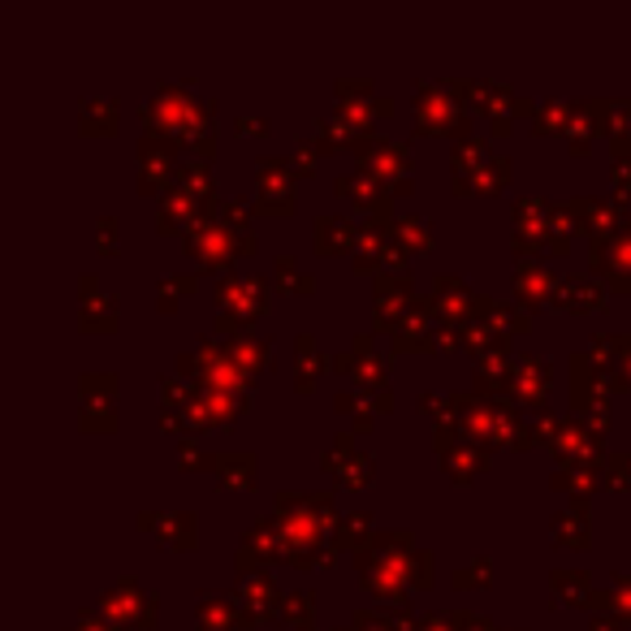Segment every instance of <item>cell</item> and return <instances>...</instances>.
I'll list each match as a JSON object with an SVG mask.
<instances>
[{
  "instance_id": "cell-1",
  "label": "cell",
  "mask_w": 631,
  "mask_h": 631,
  "mask_svg": "<svg viewBox=\"0 0 631 631\" xmlns=\"http://www.w3.org/2000/svg\"><path fill=\"white\" fill-rule=\"evenodd\" d=\"M360 576L372 597L398 610L411 588H432V558L411 545L407 532H381L360 554Z\"/></svg>"
},
{
  "instance_id": "cell-2",
  "label": "cell",
  "mask_w": 631,
  "mask_h": 631,
  "mask_svg": "<svg viewBox=\"0 0 631 631\" xmlns=\"http://www.w3.org/2000/svg\"><path fill=\"white\" fill-rule=\"evenodd\" d=\"M571 407L592 432L610 428V376L592 355H571Z\"/></svg>"
},
{
  "instance_id": "cell-3",
  "label": "cell",
  "mask_w": 631,
  "mask_h": 631,
  "mask_svg": "<svg viewBox=\"0 0 631 631\" xmlns=\"http://www.w3.org/2000/svg\"><path fill=\"white\" fill-rule=\"evenodd\" d=\"M416 130L424 135H472L468 130V113H463V100L450 83H420L416 87Z\"/></svg>"
},
{
  "instance_id": "cell-4",
  "label": "cell",
  "mask_w": 631,
  "mask_h": 631,
  "mask_svg": "<svg viewBox=\"0 0 631 631\" xmlns=\"http://www.w3.org/2000/svg\"><path fill=\"white\" fill-rule=\"evenodd\" d=\"M216 303L225 308L216 316L221 333H229V329L247 333V320H260L264 308H268V281L264 277H225L216 286Z\"/></svg>"
},
{
  "instance_id": "cell-5",
  "label": "cell",
  "mask_w": 631,
  "mask_h": 631,
  "mask_svg": "<svg viewBox=\"0 0 631 631\" xmlns=\"http://www.w3.org/2000/svg\"><path fill=\"white\" fill-rule=\"evenodd\" d=\"M355 152H360V169L372 173L381 186H389L394 195H407V191H411V152H407V143L364 139Z\"/></svg>"
},
{
  "instance_id": "cell-6",
  "label": "cell",
  "mask_w": 631,
  "mask_h": 631,
  "mask_svg": "<svg viewBox=\"0 0 631 631\" xmlns=\"http://www.w3.org/2000/svg\"><path fill=\"white\" fill-rule=\"evenodd\" d=\"M100 614H105L113 628H157V597L152 592H143L135 579H117L113 588H108L105 597H100Z\"/></svg>"
},
{
  "instance_id": "cell-7",
  "label": "cell",
  "mask_w": 631,
  "mask_h": 631,
  "mask_svg": "<svg viewBox=\"0 0 631 631\" xmlns=\"http://www.w3.org/2000/svg\"><path fill=\"white\" fill-rule=\"evenodd\" d=\"M186 252L200 264H208V268H225L234 256H252V252H256V234H252V238H238V234L225 229L221 221H208V216H204V221L186 234Z\"/></svg>"
},
{
  "instance_id": "cell-8",
  "label": "cell",
  "mask_w": 631,
  "mask_h": 631,
  "mask_svg": "<svg viewBox=\"0 0 631 631\" xmlns=\"http://www.w3.org/2000/svg\"><path fill=\"white\" fill-rule=\"evenodd\" d=\"M398 221V216H394ZM394 221H368L364 234H360V247H355V268L360 272H403L407 268V252L403 243L394 238Z\"/></svg>"
},
{
  "instance_id": "cell-9",
  "label": "cell",
  "mask_w": 631,
  "mask_h": 631,
  "mask_svg": "<svg viewBox=\"0 0 631 631\" xmlns=\"http://www.w3.org/2000/svg\"><path fill=\"white\" fill-rule=\"evenodd\" d=\"M576 234H588V243H606L614 238L623 225H628V212H623V200H606V195H576L563 204Z\"/></svg>"
},
{
  "instance_id": "cell-10",
  "label": "cell",
  "mask_w": 631,
  "mask_h": 631,
  "mask_svg": "<svg viewBox=\"0 0 631 631\" xmlns=\"http://www.w3.org/2000/svg\"><path fill=\"white\" fill-rule=\"evenodd\" d=\"M260 169V195H256V212H268V216H290L295 212V160L290 157H260L256 160Z\"/></svg>"
},
{
  "instance_id": "cell-11",
  "label": "cell",
  "mask_w": 631,
  "mask_h": 631,
  "mask_svg": "<svg viewBox=\"0 0 631 631\" xmlns=\"http://www.w3.org/2000/svg\"><path fill=\"white\" fill-rule=\"evenodd\" d=\"M549 454L558 459V468H571V463H597V450H601V432H592L579 416L554 424V432L545 437Z\"/></svg>"
},
{
  "instance_id": "cell-12",
  "label": "cell",
  "mask_w": 631,
  "mask_h": 631,
  "mask_svg": "<svg viewBox=\"0 0 631 631\" xmlns=\"http://www.w3.org/2000/svg\"><path fill=\"white\" fill-rule=\"evenodd\" d=\"M78 389H83V420L78 428L83 432H113L117 428V407H113V398H117V376L113 372H87L83 381H78Z\"/></svg>"
},
{
  "instance_id": "cell-13",
  "label": "cell",
  "mask_w": 631,
  "mask_h": 631,
  "mask_svg": "<svg viewBox=\"0 0 631 631\" xmlns=\"http://www.w3.org/2000/svg\"><path fill=\"white\" fill-rule=\"evenodd\" d=\"M424 299H428L432 316H441V320H450V329H459V324L475 320V299H480V295H472V290L463 286V277L437 272V277H432V290H428Z\"/></svg>"
},
{
  "instance_id": "cell-14",
  "label": "cell",
  "mask_w": 631,
  "mask_h": 631,
  "mask_svg": "<svg viewBox=\"0 0 631 631\" xmlns=\"http://www.w3.org/2000/svg\"><path fill=\"white\" fill-rule=\"evenodd\" d=\"M333 368L346 372L351 381H360V389H368V394H389L385 360H381V351L372 346V333H360V338H355V346H351L346 355H338V360H333Z\"/></svg>"
},
{
  "instance_id": "cell-15",
  "label": "cell",
  "mask_w": 631,
  "mask_h": 631,
  "mask_svg": "<svg viewBox=\"0 0 631 631\" xmlns=\"http://www.w3.org/2000/svg\"><path fill=\"white\" fill-rule=\"evenodd\" d=\"M324 472L338 475V484H346V489H364V484H372L376 463H372L364 450H355V437H351V432H338V437H333V450L324 454Z\"/></svg>"
},
{
  "instance_id": "cell-16",
  "label": "cell",
  "mask_w": 631,
  "mask_h": 631,
  "mask_svg": "<svg viewBox=\"0 0 631 631\" xmlns=\"http://www.w3.org/2000/svg\"><path fill=\"white\" fill-rule=\"evenodd\" d=\"M588 260H592V272L610 277L614 290L631 295V221L614 234V238L592 243V256H588Z\"/></svg>"
},
{
  "instance_id": "cell-17",
  "label": "cell",
  "mask_w": 631,
  "mask_h": 631,
  "mask_svg": "<svg viewBox=\"0 0 631 631\" xmlns=\"http://www.w3.org/2000/svg\"><path fill=\"white\" fill-rule=\"evenodd\" d=\"M338 195H342V200H351L355 208L368 212V221H394V216H389L394 191H389V186H381V182H376L372 173H364V169L342 173V178H338Z\"/></svg>"
},
{
  "instance_id": "cell-18",
  "label": "cell",
  "mask_w": 631,
  "mask_h": 631,
  "mask_svg": "<svg viewBox=\"0 0 631 631\" xmlns=\"http://www.w3.org/2000/svg\"><path fill=\"white\" fill-rule=\"evenodd\" d=\"M83 333H113L121 324L117 316V295L100 290V281L92 272H83V316H78Z\"/></svg>"
},
{
  "instance_id": "cell-19",
  "label": "cell",
  "mask_w": 631,
  "mask_h": 631,
  "mask_svg": "<svg viewBox=\"0 0 631 631\" xmlns=\"http://www.w3.org/2000/svg\"><path fill=\"white\" fill-rule=\"evenodd\" d=\"M549 381H554V368H549L545 360L520 355V360H515V372H511V398L541 411V403H545V394H549Z\"/></svg>"
},
{
  "instance_id": "cell-20",
  "label": "cell",
  "mask_w": 631,
  "mask_h": 631,
  "mask_svg": "<svg viewBox=\"0 0 631 631\" xmlns=\"http://www.w3.org/2000/svg\"><path fill=\"white\" fill-rule=\"evenodd\" d=\"M563 312L584 316V312H601L606 308V286L592 277V272H567L558 281V299H554Z\"/></svg>"
},
{
  "instance_id": "cell-21",
  "label": "cell",
  "mask_w": 631,
  "mask_h": 631,
  "mask_svg": "<svg viewBox=\"0 0 631 631\" xmlns=\"http://www.w3.org/2000/svg\"><path fill=\"white\" fill-rule=\"evenodd\" d=\"M272 558H286V536L277 520H260L238 545V571H252L256 563H272Z\"/></svg>"
},
{
  "instance_id": "cell-22",
  "label": "cell",
  "mask_w": 631,
  "mask_h": 631,
  "mask_svg": "<svg viewBox=\"0 0 631 631\" xmlns=\"http://www.w3.org/2000/svg\"><path fill=\"white\" fill-rule=\"evenodd\" d=\"M238 606H243V619H247V628L272 623V619L281 614V597H277V584H272L268 576L243 579V588H238Z\"/></svg>"
},
{
  "instance_id": "cell-23",
  "label": "cell",
  "mask_w": 631,
  "mask_h": 631,
  "mask_svg": "<svg viewBox=\"0 0 631 631\" xmlns=\"http://www.w3.org/2000/svg\"><path fill=\"white\" fill-rule=\"evenodd\" d=\"M558 281H563V277H554L545 264L520 260V268H515V299H520L524 308H545V303L558 299Z\"/></svg>"
},
{
  "instance_id": "cell-24",
  "label": "cell",
  "mask_w": 631,
  "mask_h": 631,
  "mask_svg": "<svg viewBox=\"0 0 631 631\" xmlns=\"http://www.w3.org/2000/svg\"><path fill=\"white\" fill-rule=\"evenodd\" d=\"M204 200H195V195H186V191H178V186H169L164 195H160V212H157V229L160 234H169V229H195L200 221H204V208H200Z\"/></svg>"
},
{
  "instance_id": "cell-25",
  "label": "cell",
  "mask_w": 631,
  "mask_h": 631,
  "mask_svg": "<svg viewBox=\"0 0 631 631\" xmlns=\"http://www.w3.org/2000/svg\"><path fill=\"white\" fill-rule=\"evenodd\" d=\"M549 597L563 601V606H606V592H592V576L579 571V567H563L549 576Z\"/></svg>"
},
{
  "instance_id": "cell-26",
  "label": "cell",
  "mask_w": 631,
  "mask_h": 631,
  "mask_svg": "<svg viewBox=\"0 0 631 631\" xmlns=\"http://www.w3.org/2000/svg\"><path fill=\"white\" fill-rule=\"evenodd\" d=\"M360 234L364 229L355 221H346V216H316V252L320 256H342V252L355 256Z\"/></svg>"
},
{
  "instance_id": "cell-27",
  "label": "cell",
  "mask_w": 631,
  "mask_h": 631,
  "mask_svg": "<svg viewBox=\"0 0 631 631\" xmlns=\"http://www.w3.org/2000/svg\"><path fill=\"white\" fill-rule=\"evenodd\" d=\"M549 532H554L567 549H588V545H592V511H588V502H584V498H571V506L554 515Z\"/></svg>"
},
{
  "instance_id": "cell-28",
  "label": "cell",
  "mask_w": 631,
  "mask_h": 631,
  "mask_svg": "<svg viewBox=\"0 0 631 631\" xmlns=\"http://www.w3.org/2000/svg\"><path fill=\"white\" fill-rule=\"evenodd\" d=\"M225 355H229V364L243 372L247 381H256L264 372V364H268V338H260V333H234L229 342H225Z\"/></svg>"
},
{
  "instance_id": "cell-29",
  "label": "cell",
  "mask_w": 631,
  "mask_h": 631,
  "mask_svg": "<svg viewBox=\"0 0 631 631\" xmlns=\"http://www.w3.org/2000/svg\"><path fill=\"white\" fill-rule=\"evenodd\" d=\"M475 316L506 342V338H520L532 329V316H524L515 303H502V299H475Z\"/></svg>"
},
{
  "instance_id": "cell-30",
  "label": "cell",
  "mask_w": 631,
  "mask_h": 631,
  "mask_svg": "<svg viewBox=\"0 0 631 631\" xmlns=\"http://www.w3.org/2000/svg\"><path fill=\"white\" fill-rule=\"evenodd\" d=\"M601 130H606V113H601V100H576V117H571V126H567L571 152H576V157H584Z\"/></svg>"
},
{
  "instance_id": "cell-31",
  "label": "cell",
  "mask_w": 631,
  "mask_h": 631,
  "mask_svg": "<svg viewBox=\"0 0 631 631\" xmlns=\"http://www.w3.org/2000/svg\"><path fill=\"white\" fill-rule=\"evenodd\" d=\"M324 368H329V360H324L320 342H316L312 333H299V338H295V381H299V389H303V394L316 389V381H320Z\"/></svg>"
},
{
  "instance_id": "cell-32",
  "label": "cell",
  "mask_w": 631,
  "mask_h": 631,
  "mask_svg": "<svg viewBox=\"0 0 631 631\" xmlns=\"http://www.w3.org/2000/svg\"><path fill=\"white\" fill-rule=\"evenodd\" d=\"M372 541H376V527H372L368 511L338 515V524H333V545H338V549H355V554H364Z\"/></svg>"
},
{
  "instance_id": "cell-33",
  "label": "cell",
  "mask_w": 631,
  "mask_h": 631,
  "mask_svg": "<svg viewBox=\"0 0 631 631\" xmlns=\"http://www.w3.org/2000/svg\"><path fill=\"white\" fill-rule=\"evenodd\" d=\"M173 186L178 191H186V195H195V200H204L212 204V195H216V186H212V164L208 160H178V169H173Z\"/></svg>"
},
{
  "instance_id": "cell-34",
  "label": "cell",
  "mask_w": 631,
  "mask_h": 631,
  "mask_svg": "<svg viewBox=\"0 0 631 631\" xmlns=\"http://www.w3.org/2000/svg\"><path fill=\"white\" fill-rule=\"evenodd\" d=\"M256 454H216L212 463V475L221 489H252L256 484Z\"/></svg>"
},
{
  "instance_id": "cell-35",
  "label": "cell",
  "mask_w": 631,
  "mask_h": 631,
  "mask_svg": "<svg viewBox=\"0 0 631 631\" xmlns=\"http://www.w3.org/2000/svg\"><path fill=\"white\" fill-rule=\"evenodd\" d=\"M502 186H511V157H489V164H484L475 178L454 182L459 195H472V191H480V195H498Z\"/></svg>"
},
{
  "instance_id": "cell-36",
  "label": "cell",
  "mask_w": 631,
  "mask_h": 631,
  "mask_svg": "<svg viewBox=\"0 0 631 631\" xmlns=\"http://www.w3.org/2000/svg\"><path fill=\"white\" fill-rule=\"evenodd\" d=\"M157 536L173 549H195L200 524H195L191 511H169V515H157Z\"/></svg>"
},
{
  "instance_id": "cell-37",
  "label": "cell",
  "mask_w": 631,
  "mask_h": 631,
  "mask_svg": "<svg viewBox=\"0 0 631 631\" xmlns=\"http://www.w3.org/2000/svg\"><path fill=\"white\" fill-rule=\"evenodd\" d=\"M489 143L484 139H475V135H463L459 143H454V152H450V164H454V182H468L475 178L484 164H489Z\"/></svg>"
},
{
  "instance_id": "cell-38",
  "label": "cell",
  "mask_w": 631,
  "mask_h": 631,
  "mask_svg": "<svg viewBox=\"0 0 631 631\" xmlns=\"http://www.w3.org/2000/svg\"><path fill=\"white\" fill-rule=\"evenodd\" d=\"M364 139H368V135H360L355 126H346L338 113H329V117L316 121V143H320V152H342V148H351V143L360 148Z\"/></svg>"
},
{
  "instance_id": "cell-39",
  "label": "cell",
  "mask_w": 631,
  "mask_h": 631,
  "mask_svg": "<svg viewBox=\"0 0 631 631\" xmlns=\"http://www.w3.org/2000/svg\"><path fill=\"white\" fill-rule=\"evenodd\" d=\"M78 121L87 135H117V121H121V105L105 96V100H83L78 105Z\"/></svg>"
},
{
  "instance_id": "cell-40",
  "label": "cell",
  "mask_w": 631,
  "mask_h": 631,
  "mask_svg": "<svg viewBox=\"0 0 631 631\" xmlns=\"http://www.w3.org/2000/svg\"><path fill=\"white\" fill-rule=\"evenodd\" d=\"M200 631H238L247 628V619H243V610H234V601H225V597H208V601H200Z\"/></svg>"
},
{
  "instance_id": "cell-41",
  "label": "cell",
  "mask_w": 631,
  "mask_h": 631,
  "mask_svg": "<svg viewBox=\"0 0 631 631\" xmlns=\"http://www.w3.org/2000/svg\"><path fill=\"white\" fill-rule=\"evenodd\" d=\"M549 484L588 502V493L601 484V472H597V463H571V468H558V472L549 475Z\"/></svg>"
},
{
  "instance_id": "cell-42",
  "label": "cell",
  "mask_w": 631,
  "mask_h": 631,
  "mask_svg": "<svg viewBox=\"0 0 631 631\" xmlns=\"http://www.w3.org/2000/svg\"><path fill=\"white\" fill-rule=\"evenodd\" d=\"M272 281H277V290H290V295H312L316 290V277H308L290 252H281L272 260Z\"/></svg>"
},
{
  "instance_id": "cell-43",
  "label": "cell",
  "mask_w": 631,
  "mask_h": 631,
  "mask_svg": "<svg viewBox=\"0 0 631 631\" xmlns=\"http://www.w3.org/2000/svg\"><path fill=\"white\" fill-rule=\"evenodd\" d=\"M571 117H576V100H545V105H536V113H532V126H536L541 135H549V130H563V135H567Z\"/></svg>"
},
{
  "instance_id": "cell-44",
  "label": "cell",
  "mask_w": 631,
  "mask_h": 631,
  "mask_svg": "<svg viewBox=\"0 0 631 631\" xmlns=\"http://www.w3.org/2000/svg\"><path fill=\"white\" fill-rule=\"evenodd\" d=\"M281 619L290 623L295 631H308L316 619V592L308 588H299V592H290V597H281Z\"/></svg>"
},
{
  "instance_id": "cell-45",
  "label": "cell",
  "mask_w": 631,
  "mask_h": 631,
  "mask_svg": "<svg viewBox=\"0 0 631 631\" xmlns=\"http://www.w3.org/2000/svg\"><path fill=\"white\" fill-rule=\"evenodd\" d=\"M394 238L403 243V252H428L432 247V229L424 216H398L394 221Z\"/></svg>"
},
{
  "instance_id": "cell-46",
  "label": "cell",
  "mask_w": 631,
  "mask_h": 631,
  "mask_svg": "<svg viewBox=\"0 0 631 631\" xmlns=\"http://www.w3.org/2000/svg\"><path fill=\"white\" fill-rule=\"evenodd\" d=\"M191 290H195V277H191V272H178V277H160L157 308L169 316L173 308H178V299H182V295H191Z\"/></svg>"
},
{
  "instance_id": "cell-47",
  "label": "cell",
  "mask_w": 631,
  "mask_h": 631,
  "mask_svg": "<svg viewBox=\"0 0 631 631\" xmlns=\"http://www.w3.org/2000/svg\"><path fill=\"white\" fill-rule=\"evenodd\" d=\"M489 579H493V558H472L468 567H459L454 571V588H463V592H472V588H489Z\"/></svg>"
},
{
  "instance_id": "cell-48",
  "label": "cell",
  "mask_w": 631,
  "mask_h": 631,
  "mask_svg": "<svg viewBox=\"0 0 631 631\" xmlns=\"http://www.w3.org/2000/svg\"><path fill=\"white\" fill-rule=\"evenodd\" d=\"M225 229H234L238 238H252V208L243 204V200H225L221 204V216H216Z\"/></svg>"
},
{
  "instance_id": "cell-49",
  "label": "cell",
  "mask_w": 631,
  "mask_h": 631,
  "mask_svg": "<svg viewBox=\"0 0 631 631\" xmlns=\"http://www.w3.org/2000/svg\"><path fill=\"white\" fill-rule=\"evenodd\" d=\"M212 463H216V459H208L191 437L178 441V468H182V472H208Z\"/></svg>"
},
{
  "instance_id": "cell-50",
  "label": "cell",
  "mask_w": 631,
  "mask_h": 631,
  "mask_svg": "<svg viewBox=\"0 0 631 631\" xmlns=\"http://www.w3.org/2000/svg\"><path fill=\"white\" fill-rule=\"evenodd\" d=\"M606 606H610V610H619V619H628L631 623V576L614 571V588L606 592Z\"/></svg>"
},
{
  "instance_id": "cell-51",
  "label": "cell",
  "mask_w": 631,
  "mask_h": 631,
  "mask_svg": "<svg viewBox=\"0 0 631 631\" xmlns=\"http://www.w3.org/2000/svg\"><path fill=\"white\" fill-rule=\"evenodd\" d=\"M601 480H606L610 489H631V454H610Z\"/></svg>"
},
{
  "instance_id": "cell-52",
  "label": "cell",
  "mask_w": 631,
  "mask_h": 631,
  "mask_svg": "<svg viewBox=\"0 0 631 631\" xmlns=\"http://www.w3.org/2000/svg\"><path fill=\"white\" fill-rule=\"evenodd\" d=\"M290 160H295L299 178H303V173H312L316 160H320V143H316V139H299V143H295V152H290Z\"/></svg>"
},
{
  "instance_id": "cell-53",
  "label": "cell",
  "mask_w": 631,
  "mask_h": 631,
  "mask_svg": "<svg viewBox=\"0 0 631 631\" xmlns=\"http://www.w3.org/2000/svg\"><path fill=\"white\" fill-rule=\"evenodd\" d=\"M610 178H614L619 200L628 204V200H631V157H614V164H610Z\"/></svg>"
},
{
  "instance_id": "cell-54",
  "label": "cell",
  "mask_w": 631,
  "mask_h": 631,
  "mask_svg": "<svg viewBox=\"0 0 631 631\" xmlns=\"http://www.w3.org/2000/svg\"><path fill=\"white\" fill-rule=\"evenodd\" d=\"M450 619H454V631H498L493 619H484L475 610H450Z\"/></svg>"
},
{
  "instance_id": "cell-55",
  "label": "cell",
  "mask_w": 631,
  "mask_h": 631,
  "mask_svg": "<svg viewBox=\"0 0 631 631\" xmlns=\"http://www.w3.org/2000/svg\"><path fill=\"white\" fill-rule=\"evenodd\" d=\"M351 631H394V628H389V614H385V610H355Z\"/></svg>"
},
{
  "instance_id": "cell-56",
  "label": "cell",
  "mask_w": 631,
  "mask_h": 631,
  "mask_svg": "<svg viewBox=\"0 0 631 631\" xmlns=\"http://www.w3.org/2000/svg\"><path fill=\"white\" fill-rule=\"evenodd\" d=\"M117 229H121V221H117V216H100V243H96V247H100L105 256L117 252Z\"/></svg>"
},
{
  "instance_id": "cell-57",
  "label": "cell",
  "mask_w": 631,
  "mask_h": 631,
  "mask_svg": "<svg viewBox=\"0 0 631 631\" xmlns=\"http://www.w3.org/2000/svg\"><path fill=\"white\" fill-rule=\"evenodd\" d=\"M234 130H238V135H268V117H256V113H238V117H234Z\"/></svg>"
},
{
  "instance_id": "cell-58",
  "label": "cell",
  "mask_w": 631,
  "mask_h": 631,
  "mask_svg": "<svg viewBox=\"0 0 631 631\" xmlns=\"http://www.w3.org/2000/svg\"><path fill=\"white\" fill-rule=\"evenodd\" d=\"M416 631H454V619L450 614H420V623H416Z\"/></svg>"
},
{
  "instance_id": "cell-59",
  "label": "cell",
  "mask_w": 631,
  "mask_h": 631,
  "mask_svg": "<svg viewBox=\"0 0 631 631\" xmlns=\"http://www.w3.org/2000/svg\"><path fill=\"white\" fill-rule=\"evenodd\" d=\"M588 631H628V619H619V614H601V619H592Z\"/></svg>"
}]
</instances>
